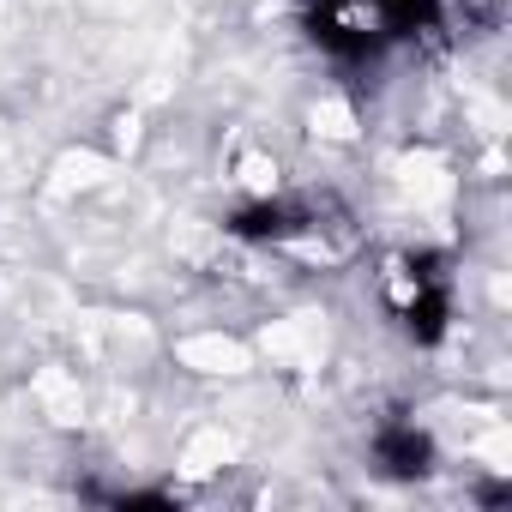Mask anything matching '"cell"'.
<instances>
[{"label":"cell","instance_id":"1","mask_svg":"<svg viewBox=\"0 0 512 512\" xmlns=\"http://www.w3.org/2000/svg\"><path fill=\"white\" fill-rule=\"evenodd\" d=\"M392 302H398V320L416 344H440L446 338V320H452V278H446V260L440 253H404L392 266Z\"/></svg>","mask_w":512,"mask_h":512},{"label":"cell","instance_id":"2","mask_svg":"<svg viewBox=\"0 0 512 512\" xmlns=\"http://www.w3.org/2000/svg\"><path fill=\"white\" fill-rule=\"evenodd\" d=\"M308 37L326 55H338V61H374L386 49V37H380V0H314Z\"/></svg>","mask_w":512,"mask_h":512},{"label":"cell","instance_id":"3","mask_svg":"<svg viewBox=\"0 0 512 512\" xmlns=\"http://www.w3.org/2000/svg\"><path fill=\"white\" fill-rule=\"evenodd\" d=\"M374 464H380L392 482H416V476L434 470V440H428L416 422L392 416V422L374 428Z\"/></svg>","mask_w":512,"mask_h":512},{"label":"cell","instance_id":"4","mask_svg":"<svg viewBox=\"0 0 512 512\" xmlns=\"http://www.w3.org/2000/svg\"><path fill=\"white\" fill-rule=\"evenodd\" d=\"M229 229H235L241 241H284V235H296V229H302V205H290V199L241 205V211L229 217Z\"/></svg>","mask_w":512,"mask_h":512},{"label":"cell","instance_id":"5","mask_svg":"<svg viewBox=\"0 0 512 512\" xmlns=\"http://www.w3.org/2000/svg\"><path fill=\"white\" fill-rule=\"evenodd\" d=\"M440 25V0H380V37H422Z\"/></svg>","mask_w":512,"mask_h":512}]
</instances>
